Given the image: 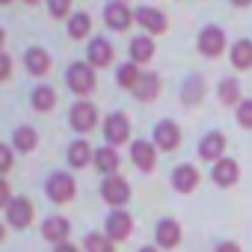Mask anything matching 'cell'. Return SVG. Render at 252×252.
<instances>
[{"mask_svg": "<svg viewBox=\"0 0 252 252\" xmlns=\"http://www.w3.org/2000/svg\"><path fill=\"white\" fill-rule=\"evenodd\" d=\"M231 65L240 68V71L252 65V42L249 39H240V42L231 45Z\"/></svg>", "mask_w": 252, "mask_h": 252, "instance_id": "obj_22", "label": "cell"}, {"mask_svg": "<svg viewBox=\"0 0 252 252\" xmlns=\"http://www.w3.org/2000/svg\"><path fill=\"white\" fill-rule=\"evenodd\" d=\"M83 249L86 252H113V240L104 237V234H86Z\"/></svg>", "mask_w": 252, "mask_h": 252, "instance_id": "obj_31", "label": "cell"}, {"mask_svg": "<svg viewBox=\"0 0 252 252\" xmlns=\"http://www.w3.org/2000/svg\"><path fill=\"white\" fill-rule=\"evenodd\" d=\"M74 178L68 175V172H54L51 178H48V184H45V193H48V199L51 202H57V205H65V202H71L74 199Z\"/></svg>", "mask_w": 252, "mask_h": 252, "instance_id": "obj_1", "label": "cell"}, {"mask_svg": "<svg viewBox=\"0 0 252 252\" xmlns=\"http://www.w3.org/2000/svg\"><path fill=\"white\" fill-rule=\"evenodd\" d=\"M9 166H12V152H9V146H0V169L9 172Z\"/></svg>", "mask_w": 252, "mask_h": 252, "instance_id": "obj_34", "label": "cell"}, {"mask_svg": "<svg viewBox=\"0 0 252 252\" xmlns=\"http://www.w3.org/2000/svg\"><path fill=\"white\" fill-rule=\"evenodd\" d=\"M178 143H181V131H178V125H175L172 119L158 122V128H155V146H158V149H163V152H172V149H178Z\"/></svg>", "mask_w": 252, "mask_h": 252, "instance_id": "obj_8", "label": "cell"}, {"mask_svg": "<svg viewBox=\"0 0 252 252\" xmlns=\"http://www.w3.org/2000/svg\"><path fill=\"white\" fill-rule=\"evenodd\" d=\"M92 160H95V152L89 149L86 140H77V143L68 146V163H71L74 169H83V166H89Z\"/></svg>", "mask_w": 252, "mask_h": 252, "instance_id": "obj_20", "label": "cell"}, {"mask_svg": "<svg viewBox=\"0 0 252 252\" xmlns=\"http://www.w3.org/2000/svg\"><path fill=\"white\" fill-rule=\"evenodd\" d=\"M202 95H205L202 77H190V80L184 83V89H181V98H184L187 104H199V101H202Z\"/></svg>", "mask_w": 252, "mask_h": 252, "instance_id": "obj_30", "label": "cell"}, {"mask_svg": "<svg viewBox=\"0 0 252 252\" xmlns=\"http://www.w3.org/2000/svg\"><path fill=\"white\" fill-rule=\"evenodd\" d=\"M24 65H27L30 74L42 77V74L51 71V57H48V51H42V48H30V51L24 54Z\"/></svg>", "mask_w": 252, "mask_h": 252, "instance_id": "obj_16", "label": "cell"}, {"mask_svg": "<svg viewBox=\"0 0 252 252\" xmlns=\"http://www.w3.org/2000/svg\"><path fill=\"white\" fill-rule=\"evenodd\" d=\"M0 60H3V68H0V74H3V80L9 77V68H12V63H9V57L3 54V57H0Z\"/></svg>", "mask_w": 252, "mask_h": 252, "instance_id": "obj_37", "label": "cell"}, {"mask_svg": "<svg viewBox=\"0 0 252 252\" xmlns=\"http://www.w3.org/2000/svg\"><path fill=\"white\" fill-rule=\"evenodd\" d=\"M68 122H71V128H74V131H80V134L92 131L95 125H98V110H95V104H89V101L74 104V107H71V113H68Z\"/></svg>", "mask_w": 252, "mask_h": 252, "instance_id": "obj_5", "label": "cell"}, {"mask_svg": "<svg viewBox=\"0 0 252 252\" xmlns=\"http://www.w3.org/2000/svg\"><path fill=\"white\" fill-rule=\"evenodd\" d=\"M27 3H39V0H27Z\"/></svg>", "mask_w": 252, "mask_h": 252, "instance_id": "obj_42", "label": "cell"}, {"mask_svg": "<svg viewBox=\"0 0 252 252\" xmlns=\"http://www.w3.org/2000/svg\"><path fill=\"white\" fill-rule=\"evenodd\" d=\"M131 228H134V220L125 214V211H113L110 217H107V237L116 243V240H125L131 234Z\"/></svg>", "mask_w": 252, "mask_h": 252, "instance_id": "obj_10", "label": "cell"}, {"mask_svg": "<svg viewBox=\"0 0 252 252\" xmlns=\"http://www.w3.org/2000/svg\"><path fill=\"white\" fill-rule=\"evenodd\" d=\"M237 178H240V169H237V163H234V160L222 158V160H217V163H214V181H217L220 187H231Z\"/></svg>", "mask_w": 252, "mask_h": 252, "instance_id": "obj_19", "label": "cell"}, {"mask_svg": "<svg viewBox=\"0 0 252 252\" xmlns=\"http://www.w3.org/2000/svg\"><path fill=\"white\" fill-rule=\"evenodd\" d=\"M54 252H80V249H77L74 243H60V246H57Z\"/></svg>", "mask_w": 252, "mask_h": 252, "instance_id": "obj_38", "label": "cell"}, {"mask_svg": "<svg viewBox=\"0 0 252 252\" xmlns=\"http://www.w3.org/2000/svg\"><path fill=\"white\" fill-rule=\"evenodd\" d=\"M101 196H104L107 205L122 208V205H128V199H131V187H128V181L119 178V175H107L104 184H101Z\"/></svg>", "mask_w": 252, "mask_h": 252, "instance_id": "obj_3", "label": "cell"}, {"mask_svg": "<svg viewBox=\"0 0 252 252\" xmlns=\"http://www.w3.org/2000/svg\"><path fill=\"white\" fill-rule=\"evenodd\" d=\"M104 137H107L110 146L128 143V137H131V122H128V116H125V113H110L104 119Z\"/></svg>", "mask_w": 252, "mask_h": 252, "instance_id": "obj_4", "label": "cell"}, {"mask_svg": "<svg viewBox=\"0 0 252 252\" xmlns=\"http://www.w3.org/2000/svg\"><path fill=\"white\" fill-rule=\"evenodd\" d=\"M199 51L205 57H220L225 51V33L220 27H205L199 36Z\"/></svg>", "mask_w": 252, "mask_h": 252, "instance_id": "obj_9", "label": "cell"}, {"mask_svg": "<svg viewBox=\"0 0 252 252\" xmlns=\"http://www.w3.org/2000/svg\"><path fill=\"white\" fill-rule=\"evenodd\" d=\"M222 152H225V137L222 134H208V137H202V143H199V158L202 160H222Z\"/></svg>", "mask_w": 252, "mask_h": 252, "instance_id": "obj_13", "label": "cell"}, {"mask_svg": "<svg viewBox=\"0 0 252 252\" xmlns=\"http://www.w3.org/2000/svg\"><path fill=\"white\" fill-rule=\"evenodd\" d=\"M89 27H92V18L86 12H74L71 21H68V36L71 39H83V36H89Z\"/></svg>", "mask_w": 252, "mask_h": 252, "instance_id": "obj_28", "label": "cell"}, {"mask_svg": "<svg viewBox=\"0 0 252 252\" xmlns=\"http://www.w3.org/2000/svg\"><path fill=\"white\" fill-rule=\"evenodd\" d=\"M86 57H89L92 65H107V63L113 60V45H110L107 39L95 36V39L89 42V48H86Z\"/></svg>", "mask_w": 252, "mask_h": 252, "instance_id": "obj_18", "label": "cell"}, {"mask_svg": "<svg viewBox=\"0 0 252 252\" xmlns=\"http://www.w3.org/2000/svg\"><path fill=\"white\" fill-rule=\"evenodd\" d=\"M134 18H137V15L125 6L122 0H113V3H107V9H104V21H107L110 30H128Z\"/></svg>", "mask_w": 252, "mask_h": 252, "instance_id": "obj_7", "label": "cell"}, {"mask_svg": "<svg viewBox=\"0 0 252 252\" xmlns=\"http://www.w3.org/2000/svg\"><path fill=\"white\" fill-rule=\"evenodd\" d=\"M158 92H160V80H158V74H143L140 83H137V89H134V95H137L140 101H152Z\"/></svg>", "mask_w": 252, "mask_h": 252, "instance_id": "obj_26", "label": "cell"}, {"mask_svg": "<svg viewBox=\"0 0 252 252\" xmlns=\"http://www.w3.org/2000/svg\"><path fill=\"white\" fill-rule=\"evenodd\" d=\"M231 3H234V6H249L252 0H231Z\"/></svg>", "mask_w": 252, "mask_h": 252, "instance_id": "obj_39", "label": "cell"}, {"mask_svg": "<svg viewBox=\"0 0 252 252\" xmlns=\"http://www.w3.org/2000/svg\"><path fill=\"white\" fill-rule=\"evenodd\" d=\"M172 187H175L178 193H193V190L199 187V172H196V166H190V163L175 166V172H172Z\"/></svg>", "mask_w": 252, "mask_h": 252, "instance_id": "obj_11", "label": "cell"}, {"mask_svg": "<svg viewBox=\"0 0 252 252\" xmlns=\"http://www.w3.org/2000/svg\"><path fill=\"white\" fill-rule=\"evenodd\" d=\"M134 15H137L140 27H146L149 33H163L166 30V15L160 9H155V6H140Z\"/></svg>", "mask_w": 252, "mask_h": 252, "instance_id": "obj_12", "label": "cell"}, {"mask_svg": "<svg viewBox=\"0 0 252 252\" xmlns=\"http://www.w3.org/2000/svg\"><path fill=\"white\" fill-rule=\"evenodd\" d=\"M68 6H71V0H48V9L54 18H63L68 12Z\"/></svg>", "mask_w": 252, "mask_h": 252, "instance_id": "obj_33", "label": "cell"}, {"mask_svg": "<svg viewBox=\"0 0 252 252\" xmlns=\"http://www.w3.org/2000/svg\"><path fill=\"white\" fill-rule=\"evenodd\" d=\"M155 57V42L149 39V36H137L134 42H131V63H149Z\"/></svg>", "mask_w": 252, "mask_h": 252, "instance_id": "obj_21", "label": "cell"}, {"mask_svg": "<svg viewBox=\"0 0 252 252\" xmlns=\"http://www.w3.org/2000/svg\"><path fill=\"white\" fill-rule=\"evenodd\" d=\"M140 252H158V249H155V246H143Z\"/></svg>", "mask_w": 252, "mask_h": 252, "instance_id": "obj_40", "label": "cell"}, {"mask_svg": "<svg viewBox=\"0 0 252 252\" xmlns=\"http://www.w3.org/2000/svg\"><path fill=\"white\" fill-rule=\"evenodd\" d=\"M217 252H240V246H237V243H220Z\"/></svg>", "mask_w": 252, "mask_h": 252, "instance_id": "obj_36", "label": "cell"}, {"mask_svg": "<svg viewBox=\"0 0 252 252\" xmlns=\"http://www.w3.org/2000/svg\"><path fill=\"white\" fill-rule=\"evenodd\" d=\"M68 231H71V225H68V220H63V217H48L45 225H42V237L51 240V243H57V246L65 243Z\"/></svg>", "mask_w": 252, "mask_h": 252, "instance_id": "obj_14", "label": "cell"}, {"mask_svg": "<svg viewBox=\"0 0 252 252\" xmlns=\"http://www.w3.org/2000/svg\"><path fill=\"white\" fill-rule=\"evenodd\" d=\"M12 199H9V184L6 181H0V205H9Z\"/></svg>", "mask_w": 252, "mask_h": 252, "instance_id": "obj_35", "label": "cell"}, {"mask_svg": "<svg viewBox=\"0 0 252 252\" xmlns=\"http://www.w3.org/2000/svg\"><path fill=\"white\" fill-rule=\"evenodd\" d=\"M155 237H158V243H160L163 249H172V246L181 243V225H178L175 220H160Z\"/></svg>", "mask_w": 252, "mask_h": 252, "instance_id": "obj_15", "label": "cell"}, {"mask_svg": "<svg viewBox=\"0 0 252 252\" xmlns=\"http://www.w3.org/2000/svg\"><path fill=\"white\" fill-rule=\"evenodd\" d=\"M36 143H39V137H36V131L30 128V125H21V128L15 131V137H12V146H15L21 155L33 152V149H36Z\"/></svg>", "mask_w": 252, "mask_h": 252, "instance_id": "obj_23", "label": "cell"}, {"mask_svg": "<svg viewBox=\"0 0 252 252\" xmlns=\"http://www.w3.org/2000/svg\"><path fill=\"white\" fill-rule=\"evenodd\" d=\"M95 169H101V172L113 175V172L119 169V155H116L110 146H104V149H95Z\"/></svg>", "mask_w": 252, "mask_h": 252, "instance_id": "obj_24", "label": "cell"}, {"mask_svg": "<svg viewBox=\"0 0 252 252\" xmlns=\"http://www.w3.org/2000/svg\"><path fill=\"white\" fill-rule=\"evenodd\" d=\"M131 158H134V163L143 169V172H152L155 169V146L152 143H146V140H137L134 146H131Z\"/></svg>", "mask_w": 252, "mask_h": 252, "instance_id": "obj_17", "label": "cell"}, {"mask_svg": "<svg viewBox=\"0 0 252 252\" xmlns=\"http://www.w3.org/2000/svg\"><path fill=\"white\" fill-rule=\"evenodd\" d=\"M30 101H33V107H36L39 113H48V110H54V104H57V92H54L51 86H36Z\"/></svg>", "mask_w": 252, "mask_h": 252, "instance_id": "obj_27", "label": "cell"}, {"mask_svg": "<svg viewBox=\"0 0 252 252\" xmlns=\"http://www.w3.org/2000/svg\"><path fill=\"white\" fill-rule=\"evenodd\" d=\"M65 80H68V89L77 92V95H89V92L95 89V74H92V65H89V63H74V65H68Z\"/></svg>", "mask_w": 252, "mask_h": 252, "instance_id": "obj_2", "label": "cell"}, {"mask_svg": "<svg viewBox=\"0 0 252 252\" xmlns=\"http://www.w3.org/2000/svg\"><path fill=\"white\" fill-rule=\"evenodd\" d=\"M0 3H12V0H0Z\"/></svg>", "mask_w": 252, "mask_h": 252, "instance_id": "obj_41", "label": "cell"}, {"mask_svg": "<svg viewBox=\"0 0 252 252\" xmlns=\"http://www.w3.org/2000/svg\"><path fill=\"white\" fill-rule=\"evenodd\" d=\"M6 222L15 225V228H27V225L33 222V202L24 199V196L12 199V202L6 205Z\"/></svg>", "mask_w": 252, "mask_h": 252, "instance_id": "obj_6", "label": "cell"}, {"mask_svg": "<svg viewBox=\"0 0 252 252\" xmlns=\"http://www.w3.org/2000/svg\"><path fill=\"white\" fill-rule=\"evenodd\" d=\"M140 77H143V74H140L137 63H125V65H119V71H116V83L125 86V89H137Z\"/></svg>", "mask_w": 252, "mask_h": 252, "instance_id": "obj_25", "label": "cell"}, {"mask_svg": "<svg viewBox=\"0 0 252 252\" xmlns=\"http://www.w3.org/2000/svg\"><path fill=\"white\" fill-rule=\"evenodd\" d=\"M237 122L243 128H252V101H240L237 104Z\"/></svg>", "mask_w": 252, "mask_h": 252, "instance_id": "obj_32", "label": "cell"}, {"mask_svg": "<svg viewBox=\"0 0 252 252\" xmlns=\"http://www.w3.org/2000/svg\"><path fill=\"white\" fill-rule=\"evenodd\" d=\"M220 101L228 104V107L240 104V83H237L234 77H225V80L220 83Z\"/></svg>", "mask_w": 252, "mask_h": 252, "instance_id": "obj_29", "label": "cell"}]
</instances>
